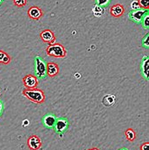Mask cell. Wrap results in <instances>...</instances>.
<instances>
[{"label":"cell","mask_w":149,"mask_h":150,"mask_svg":"<svg viewBox=\"0 0 149 150\" xmlns=\"http://www.w3.org/2000/svg\"><path fill=\"white\" fill-rule=\"evenodd\" d=\"M23 95L28 98L30 101L33 102L34 103H43L45 100V95L43 91L39 88H33V89H28L25 88L23 90Z\"/></svg>","instance_id":"obj_1"},{"label":"cell","mask_w":149,"mask_h":150,"mask_svg":"<svg viewBox=\"0 0 149 150\" xmlns=\"http://www.w3.org/2000/svg\"><path fill=\"white\" fill-rule=\"evenodd\" d=\"M46 53L49 57L56 58H64L67 56V51L61 43L49 44L46 48Z\"/></svg>","instance_id":"obj_2"},{"label":"cell","mask_w":149,"mask_h":150,"mask_svg":"<svg viewBox=\"0 0 149 150\" xmlns=\"http://www.w3.org/2000/svg\"><path fill=\"white\" fill-rule=\"evenodd\" d=\"M35 76L39 79H45L47 76L46 63L38 56L35 57Z\"/></svg>","instance_id":"obj_3"},{"label":"cell","mask_w":149,"mask_h":150,"mask_svg":"<svg viewBox=\"0 0 149 150\" xmlns=\"http://www.w3.org/2000/svg\"><path fill=\"white\" fill-rule=\"evenodd\" d=\"M148 10H145V9H139V10H131L128 12V18L129 20L135 23H139L141 24V23L142 22V19L144 18V17L148 14Z\"/></svg>","instance_id":"obj_4"},{"label":"cell","mask_w":149,"mask_h":150,"mask_svg":"<svg viewBox=\"0 0 149 150\" xmlns=\"http://www.w3.org/2000/svg\"><path fill=\"white\" fill-rule=\"evenodd\" d=\"M68 126H69V123L67 118L59 117V118H56L53 129L55 130L56 134H64L68 130Z\"/></svg>","instance_id":"obj_5"},{"label":"cell","mask_w":149,"mask_h":150,"mask_svg":"<svg viewBox=\"0 0 149 150\" xmlns=\"http://www.w3.org/2000/svg\"><path fill=\"white\" fill-rule=\"evenodd\" d=\"M23 83L25 88L28 89H33V88H37L38 86V80L37 78L31 75V74H28L26 76H24V77L23 78Z\"/></svg>","instance_id":"obj_6"},{"label":"cell","mask_w":149,"mask_h":150,"mask_svg":"<svg viewBox=\"0 0 149 150\" xmlns=\"http://www.w3.org/2000/svg\"><path fill=\"white\" fill-rule=\"evenodd\" d=\"M28 147L30 150H39L42 147V141L37 135H30L27 141Z\"/></svg>","instance_id":"obj_7"},{"label":"cell","mask_w":149,"mask_h":150,"mask_svg":"<svg viewBox=\"0 0 149 150\" xmlns=\"http://www.w3.org/2000/svg\"><path fill=\"white\" fill-rule=\"evenodd\" d=\"M40 38L44 43H48L49 44L56 43V37L55 34L50 30H44L40 33Z\"/></svg>","instance_id":"obj_8"},{"label":"cell","mask_w":149,"mask_h":150,"mask_svg":"<svg viewBox=\"0 0 149 150\" xmlns=\"http://www.w3.org/2000/svg\"><path fill=\"white\" fill-rule=\"evenodd\" d=\"M56 116L52 114V113H49L46 114L43 117V123L45 128L49 129H51L54 128V125L56 123Z\"/></svg>","instance_id":"obj_9"},{"label":"cell","mask_w":149,"mask_h":150,"mask_svg":"<svg viewBox=\"0 0 149 150\" xmlns=\"http://www.w3.org/2000/svg\"><path fill=\"white\" fill-rule=\"evenodd\" d=\"M28 16L34 20H38L43 16V11L37 6H31L28 10Z\"/></svg>","instance_id":"obj_10"},{"label":"cell","mask_w":149,"mask_h":150,"mask_svg":"<svg viewBox=\"0 0 149 150\" xmlns=\"http://www.w3.org/2000/svg\"><path fill=\"white\" fill-rule=\"evenodd\" d=\"M149 71V57L148 56H144L141 61V72L142 74V76H144V78L146 80H149L148 76Z\"/></svg>","instance_id":"obj_11"},{"label":"cell","mask_w":149,"mask_h":150,"mask_svg":"<svg viewBox=\"0 0 149 150\" xmlns=\"http://www.w3.org/2000/svg\"><path fill=\"white\" fill-rule=\"evenodd\" d=\"M125 11V9L123 7L122 4H114L110 7L109 9V12L110 14L113 16V17H115V18H118V17H121L123 15Z\"/></svg>","instance_id":"obj_12"},{"label":"cell","mask_w":149,"mask_h":150,"mask_svg":"<svg viewBox=\"0 0 149 150\" xmlns=\"http://www.w3.org/2000/svg\"><path fill=\"white\" fill-rule=\"evenodd\" d=\"M59 72V67L55 63H48L46 64V74L50 77L56 76Z\"/></svg>","instance_id":"obj_13"},{"label":"cell","mask_w":149,"mask_h":150,"mask_svg":"<svg viewBox=\"0 0 149 150\" xmlns=\"http://www.w3.org/2000/svg\"><path fill=\"white\" fill-rule=\"evenodd\" d=\"M102 103L106 107H110L113 106L115 103V97L113 95H106L102 98Z\"/></svg>","instance_id":"obj_14"},{"label":"cell","mask_w":149,"mask_h":150,"mask_svg":"<svg viewBox=\"0 0 149 150\" xmlns=\"http://www.w3.org/2000/svg\"><path fill=\"white\" fill-rule=\"evenodd\" d=\"M104 11H105V9L103 7H102V6L97 5V4H95V6L92 9V12H93L94 16L97 17V18L102 17L104 14Z\"/></svg>","instance_id":"obj_15"},{"label":"cell","mask_w":149,"mask_h":150,"mask_svg":"<svg viewBox=\"0 0 149 150\" xmlns=\"http://www.w3.org/2000/svg\"><path fill=\"white\" fill-rule=\"evenodd\" d=\"M10 62H11L10 56L4 50H0V63L4 64H10Z\"/></svg>","instance_id":"obj_16"},{"label":"cell","mask_w":149,"mask_h":150,"mask_svg":"<svg viewBox=\"0 0 149 150\" xmlns=\"http://www.w3.org/2000/svg\"><path fill=\"white\" fill-rule=\"evenodd\" d=\"M125 135H126V138L128 139V141L130 142H133L135 137H136V134L135 132L132 129H128L126 131H125Z\"/></svg>","instance_id":"obj_17"},{"label":"cell","mask_w":149,"mask_h":150,"mask_svg":"<svg viewBox=\"0 0 149 150\" xmlns=\"http://www.w3.org/2000/svg\"><path fill=\"white\" fill-rule=\"evenodd\" d=\"M141 26H142V28H143V29H145V30H148L149 29V13L148 14H147V15L144 17V18L142 19V22L141 23Z\"/></svg>","instance_id":"obj_18"},{"label":"cell","mask_w":149,"mask_h":150,"mask_svg":"<svg viewBox=\"0 0 149 150\" xmlns=\"http://www.w3.org/2000/svg\"><path fill=\"white\" fill-rule=\"evenodd\" d=\"M141 45H142V47H143V48H145V49H148L149 48V34L148 33H147V34L145 35V37L142 38V40H141Z\"/></svg>","instance_id":"obj_19"},{"label":"cell","mask_w":149,"mask_h":150,"mask_svg":"<svg viewBox=\"0 0 149 150\" xmlns=\"http://www.w3.org/2000/svg\"><path fill=\"white\" fill-rule=\"evenodd\" d=\"M138 3L140 4L141 9H145V10L149 9V0H138Z\"/></svg>","instance_id":"obj_20"},{"label":"cell","mask_w":149,"mask_h":150,"mask_svg":"<svg viewBox=\"0 0 149 150\" xmlns=\"http://www.w3.org/2000/svg\"><path fill=\"white\" fill-rule=\"evenodd\" d=\"M110 2L111 0H95V4L104 8L110 4Z\"/></svg>","instance_id":"obj_21"},{"label":"cell","mask_w":149,"mask_h":150,"mask_svg":"<svg viewBox=\"0 0 149 150\" xmlns=\"http://www.w3.org/2000/svg\"><path fill=\"white\" fill-rule=\"evenodd\" d=\"M13 3L18 7H23V6H24L26 4L27 0H13Z\"/></svg>","instance_id":"obj_22"},{"label":"cell","mask_w":149,"mask_h":150,"mask_svg":"<svg viewBox=\"0 0 149 150\" xmlns=\"http://www.w3.org/2000/svg\"><path fill=\"white\" fill-rule=\"evenodd\" d=\"M131 8H132V10H139V9H141V7H140V4H139V3H138V0H133V1H132V3H131Z\"/></svg>","instance_id":"obj_23"},{"label":"cell","mask_w":149,"mask_h":150,"mask_svg":"<svg viewBox=\"0 0 149 150\" xmlns=\"http://www.w3.org/2000/svg\"><path fill=\"white\" fill-rule=\"evenodd\" d=\"M141 150H149V143L148 142H144L141 146Z\"/></svg>","instance_id":"obj_24"},{"label":"cell","mask_w":149,"mask_h":150,"mask_svg":"<svg viewBox=\"0 0 149 150\" xmlns=\"http://www.w3.org/2000/svg\"><path fill=\"white\" fill-rule=\"evenodd\" d=\"M4 102L2 100H0V116L2 115L3 112H4Z\"/></svg>","instance_id":"obj_25"},{"label":"cell","mask_w":149,"mask_h":150,"mask_svg":"<svg viewBox=\"0 0 149 150\" xmlns=\"http://www.w3.org/2000/svg\"><path fill=\"white\" fill-rule=\"evenodd\" d=\"M87 150H99L97 148H92V149H87Z\"/></svg>","instance_id":"obj_26"},{"label":"cell","mask_w":149,"mask_h":150,"mask_svg":"<svg viewBox=\"0 0 149 150\" xmlns=\"http://www.w3.org/2000/svg\"><path fill=\"white\" fill-rule=\"evenodd\" d=\"M118 150H129V149H125V148H124V149H118Z\"/></svg>","instance_id":"obj_27"},{"label":"cell","mask_w":149,"mask_h":150,"mask_svg":"<svg viewBox=\"0 0 149 150\" xmlns=\"http://www.w3.org/2000/svg\"><path fill=\"white\" fill-rule=\"evenodd\" d=\"M4 0H0V4H2V3L4 2Z\"/></svg>","instance_id":"obj_28"},{"label":"cell","mask_w":149,"mask_h":150,"mask_svg":"<svg viewBox=\"0 0 149 150\" xmlns=\"http://www.w3.org/2000/svg\"><path fill=\"white\" fill-rule=\"evenodd\" d=\"M0 95H1V91H0Z\"/></svg>","instance_id":"obj_29"}]
</instances>
